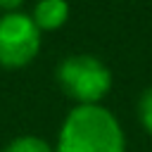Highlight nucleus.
Here are the masks:
<instances>
[{
  "label": "nucleus",
  "mask_w": 152,
  "mask_h": 152,
  "mask_svg": "<svg viewBox=\"0 0 152 152\" xmlns=\"http://www.w3.org/2000/svg\"><path fill=\"white\" fill-rule=\"evenodd\" d=\"M26 0H0V12H19Z\"/></svg>",
  "instance_id": "7"
},
{
  "label": "nucleus",
  "mask_w": 152,
  "mask_h": 152,
  "mask_svg": "<svg viewBox=\"0 0 152 152\" xmlns=\"http://www.w3.org/2000/svg\"><path fill=\"white\" fill-rule=\"evenodd\" d=\"M55 152H126L124 128L102 104H76L62 121Z\"/></svg>",
  "instance_id": "1"
},
{
  "label": "nucleus",
  "mask_w": 152,
  "mask_h": 152,
  "mask_svg": "<svg viewBox=\"0 0 152 152\" xmlns=\"http://www.w3.org/2000/svg\"><path fill=\"white\" fill-rule=\"evenodd\" d=\"M33 24L40 28V33L45 31H57L66 24L69 19V2L66 0H38L33 5L31 12Z\"/></svg>",
  "instance_id": "4"
},
{
  "label": "nucleus",
  "mask_w": 152,
  "mask_h": 152,
  "mask_svg": "<svg viewBox=\"0 0 152 152\" xmlns=\"http://www.w3.org/2000/svg\"><path fill=\"white\" fill-rule=\"evenodd\" d=\"M43 33L33 24L31 14L2 12L0 14V66L24 69L40 52Z\"/></svg>",
  "instance_id": "3"
},
{
  "label": "nucleus",
  "mask_w": 152,
  "mask_h": 152,
  "mask_svg": "<svg viewBox=\"0 0 152 152\" xmlns=\"http://www.w3.org/2000/svg\"><path fill=\"white\" fill-rule=\"evenodd\" d=\"M2 152H55V147L38 135H17L2 147Z\"/></svg>",
  "instance_id": "5"
},
{
  "label": "nucleus",
  "mask_w": 152,
  "mask_h": 152,
  "mask_svg": "<svg viewBox=\"0 0 152 152\" xmlns=\"http://www.w3.org/2000/svg\"><path fill=\"white\" fill-rule=\"evenodd\" d=\"M138 116H140V124L145 126V131L152 135V88H147V90L140 95V102H138Z\"/></svg>",
  "instance_id": "6"
},
{
  "label": "nucleus",
  "mask_w": 152,
  "mask_h": 152,
  "mask_svg": "<svg viewBox=\"0 0 152 152\" xmlns=\"http://www.w3.org/2000/svg\"><path fill=\"white\" fill-rule=\"evenodd\" d=\"M57 81L76 104H100L112 88V71L93 55H71L59 62Z\"/></svg>",
  "instance_id": "2"
}]
</instances>
